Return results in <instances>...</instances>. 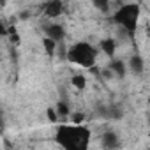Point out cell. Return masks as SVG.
<instances>
[{
	"label": "cell",
	"mask_w": 150,
	"mask_h": 150,
	"mask_svg": "<svg viewBox=\"0 0 150 150\" xmlns=\"http://www.w3.org/2000/svg\"><path fill=\"white\" fill-rule=\"evenodd\" d=\"M92 4L101 13H108V9H110V0H92Z\"/></svg>",
	"instance_id": "7c38bea8"
},
{
	"label": "cell",
	"mask_w": 150,
	"mask_h": 150,
	"mask_svg": "<svg viewBox=\"0 0 150 150\" xmlns=\"http://www.w3.org/2000/svg\"><path fill=\"white\" fill-rule=\"evenodd\" d=\"M28 16H30V13H21V18H23V20H27Z\"/></svg>",
	"instance_id": "e0dca14e"
},
{
	"label": "cell",
	"mask_w": 150,
	"mask_h": 150,
	"mask_svg": "<svg viewBox=\"0 0 150 150\" xmlns=\"http://www.w3.org/2000/svg\"><path fill=\"white\" fill-rule=\"evenodd\" d=\"M71 85L76 88V90H85L87 88V78L83 74H74L71 78Z\"/></svg>",
	"instance_id": "30bf717a"
},
{
	"label": "cell",
	"mask_w": 150,
	"mask_h": 150,
	"mask_svg": "<svg viewBox=\"0 0 150 150\" xmlns=\"http://www.w3.org/2000/svg\"><path fill=\"white\" fill-rule=\"evenodd\" d=\"M71 122L72 124H83L85 122V115L83 113H71Z\"/></svg>",
	"instance_id": "2e32d148"
},
{
	"label": "cell",
	"mask_w": 150,
	"mask_h": 150,
	"mask_svg": "<svg viewBox=\"0 0 150 150\" xmlns=\"http://www.w3.org/2000/svg\"><path fill=\"white\" fill-rule=\"evenodd\" d=\"M110 69L117 74L118 78H124V76H125V71H127V67H125V64H124L122 60H111Z\"/></svg>",
	"instance_id": "9c48e42d"
},
{
	"label": "cell",
	"mask_w": 150,
	"mask_h": 150,
	"mask_svg": "<svg viewBox=\"0 0 150 150\" xmlns=\"http://www.w3.org/2000/svg\"><path fill=\"white\" fill-rule=\"evenodd\" d=\"M96 58H97V51L92 44L81 41V42H76L72 44L67 51V60L76 64L80 67H88L92 69L96 65Z\"/></svg>",
	"instance_id": "7a4b0ae2"
},
{
	"label": "cell",
	"mask_w": 150,
	"mask_h": 150,
	"mask_svg": "<svg viewBox=\"0 0 150 150\" xmlns=\"http://www.w3.org/2000/svg\"><path fill=\"white\" fill-rule=\"evenodd\" d=\"M55 108H57V111H58L60 117H67V115H71V110H69L67 103H64V101H58Z\"/></svg>",
	"instance_id": "4fadbf2b"
},
{
	"label": "cell",
	"mask_w": 150,
	"mask_h": 150,
	"mask_svg": "<svg viewBox=\"0 0 150 150\" xmlns=\"http://www.w3.org/2000/svg\"><path fill=\"white\" fill-rule=\"evenodd\" d=\"M148 124H150V118H148Z\"/></svg>",
	"instance_id": "d6986e66"
},
{
	"label": "cell",
	"mask_w": 150,
	"mask_h": 150,
	"mask_svg": "<svg viewBox=\"0 0 150 150\" xmlns=\"http://www.w3.org/2000/svg\"><path fill=\"white\" fill-rule=\"evenodd\" d=\"M143 67H145V62L141 58V55H132L129 58V69L134 72V74H141L143 72Z\"/></svg>",
	"instance_id": "ba28073f"
},
{
	"label": "cell",
	"mask_w": 150,
	"mask_h": 150,
	"mask_svg": "<svg viewBox=\"0 0 150 150\" xmlns=\"http://www.w3.org/2000/svg\"><path fill=\"white\" fill-rule=\"evenodd\" d=\"M57 143L65 150H85L90 141V129L81 124H62L57 127Z\"/></svg>",
	"instance_id": "6da1fadb"
},
{
	"label": "cell",
	"mask_w": 150,
	"mask_h": 150,
	"mask_svg": "<svg viewBox=\"0 0 150 150\" xmlns=\"http://www.w3.org/2000/svg\"><path fill=\"white\" fill-rule=\"evenodd\" d=\"M138 18H139V7L136 4H127L122 6L115 14H113V21H117L120 27H124L127 32H134L138 28Z\"/></svg>",
	"instance_id": "3957f363"
},
{
	"label": "cell",
	"mask_w": 150,
	"mask_h": 150,
	"mask_svg": "<svg viewBox=\"0 0 150 150\" xmlns=\"http://www.w3.org/2000/svg\"><path fill=\"white\" fill-rule=\"evenodd\" d=\"M2 6H6V0H2Z\"/></svg>",
	"instance_id": "ac0fdd59"
},
{
	"label": "cell",
	"mask_w": 150,
	"mask_h": 150,
	"mask_svg": "<svg viewBox=\"0 0 150 150\" xmlns=\"http://www.w3.org/2000/svg\"><path fill=\"white\" fill-rule=\"evenodd\" d=\"M57 44H58V42H57L55 39L48 37V35L42 39V46H44V50H46V53H48L50 57H51V55H55V51H57Z\"/></svg>",
	"instance_id": "8fae6325"
},
{
	"label": "cell",
	"mask_w": 150,
	"mask_h": 150,
	"mask_svg": "<svg viewBox=\"0 0 150 150\" xmlns=\"http://www.w3.org/2000/svg\"><path fill=\"white\" fill-rule=\"evenodd\" d=\"M46 35L51 37V39H55L57 42H60V41L65 37V30H64L62 25H58V23H51V25L46 27Z\"/></svg>",
	"instance_id": "5b68a950"
},
{
	"label": "cell",
	"mask_w": 150,
	"mask_h": 150,
	"mask_svg": "<svg viewBox=\"0 0 150 150\" xmlns=\"http://www.w3.org/2000/svg\"><path fill=\"white\" fill-rule=\"evenodd\" d=\"M99 46H101V51H103L106 57L113 58V55H115V51H117V42H115L113 37H104V39H101Z\"/></svg>",
	"instance_id": "8992f818"
},
{
	"label": "cell",
	"mask_w": 150,
	"mask_h": 150,
	"mask_svg": "<svg viewBox=\"0 0 150 150\" xmlns=\"http://www.w3.org/2000/svg\"><path fill=\"white\" fill-rule=\"evenodd\" d=\"M44 14L48 18H58L64 13V2L62 0H48V2L42 6Z\"/></svg>",
	"instance_id": "277c9868"
},
{
	"label": "cell",
	"mask_w": 150,
	"mask_h": 150,
	"mask_svg": "<svg viewBox=\"0 0 150 150\" xmlns=\"http://www.w3.org/2000/svg\"><path fill=\"white\" fill-rule=\"evenodd\" d=\"M46 117H48V120H50V122L57 124V118H58L60 115H58L57 108H46Z\"/></svg>",
	"instance_id": "5bb4252c"
},
{
	"label": "cell",
	"mask_w": 150,
	"mask_h": 150,
	"mask_svg": "<svg viewBox=\"0 0 150 150\" xmlns=\"http://www.w3.org/2000/svg\"><path fill=\"white\" fill-rule=\"evenodd\" d=\"M7 35H9V41H11L13 44H18V42H20V35H18V32H16L14 27L9 28V34H7Z\"/></svg>",
	"instance_id": "9a60e30c"
},
{
	"label": "cell",
	"mask_w": 150,
	"mask_h": 150,
	"mask_svg": "<svg viewBox=\"0 0 150 150\" xmlns=\"http://www.w3.org/2000/svg\"><path fill=\"white\" fill-rule=\"evenodd\" d=\"M101 141H103V146L104 148H117V146H120L118 136L115 132H104L103 138H101Z\"/></svg>",
	"instance_id": "52a82bcc"
}]
</instances>
